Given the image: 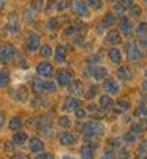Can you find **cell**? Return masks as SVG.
I'll list each match as a JSON object with an SVG mask.
<instances>
[{"mask_svg": "<svg viewBox=\"0 0 147 159\" xmlns=\"http://www.w3.org/2000/svg\"><path fill=\"white\" fill-rule=\"evenodd\" d=\"M127 57L130 62H139L142 61L144 54H142V51L139 49V45L135 43V42H128L127 43Z\"/></svg>", "mask_w": 147, "mask_h": 159, "instance_id": "obj_1", "label": "cell"}, {"mask_svg": "<svg viewBox=\"0 0 147 159\" xmlns=\"http://www.w3.org/2000/svg\"><path fill=\"white\" fill-rule=\"evenodd\" d=\"M82 134L87 137L100 135V134H103V126L98 121H86L82 124Z\"/></svg>", "mask_w": 147, "mask_h": 159, "instance_id": "obj_2", "label": "cell"}, {"mask_svg": "<svg viewBox=\"0 0 147 159\" xmlns=\"http://www.w3.org/2000/svg\"><path fill=\"white\" fill-rule=\"evenodd\" d=\"M40 35L35 34V32H30L27 34V37H25V48H27V51L30 52H35L40 49Z\"/></svg>", "mask_w": 147, "mask_h": 159, "instance_id": "obj_3", "label": "cell"}, {"mask_svg": "<svg viewBox=\"0 0 147 159\" xmlns=\"http://www.w3.org/2000/svg\"><path fill=\"white\" fill-rule=\"evenodd\" d=\"M16 56V48L13 45H3L0 48V61L2 62H10Z\"/></svg>", "mask_w": 147, "mask_h": 159, "instance_id": "obj_4", "label": "cell"}, {"mask_svg": "<svg viewBox=\"0 0 147 159\" xmlns=\"http://www.w3.org/2000/svg\"><path fill=\"white\" fill-rule=\"evenodd\" d=\"M86 72H87L92 78H95L97 81H100V80H104L106 75H108V69H104V67H87Z\"/></svg>", "mask_w": 147, "mask_h": 159, "instance_id": "obj_5", "label": "cell"}, {"mask_svg": "<svg viewBox=\"0 0 147 159\" xmlns=\"http://www.w3.org/2000/svg\"><path fill=\"white\" fill-rule=\"evenodd\" d=\"M52 72H54V67H52L51 62H40L36 67V73L43 78H49L52 75Z\"/></svg>", "mask_w": 147, "mask_h": 159, "instance_id": "obj_6", "label": "cell"}, {"mask_svg": "<svg viewBox=\"0 0 147 159\" xmlns=\"http://www.w3.org/2000/svg\"><path fill=\"white\" fill-rule=\"evenodd\" d=\"M103 89L106 91V94H108V96H114V94H117V92H119V84H117L116 80L108 78V80H104Z\"/></svg>", "mask_w": 147, "mask_h": 159, "instance_id": "obj_7", "label": "cell"}, {"mask_svg": "<svg viewBox=\"0 0 147 159\" xmlns=\"http://www.w3.org/2000/svg\"><path fill=\"white\" fill-rule=\"evenodd\" d=\"M6 29H8V32L11 35H16L19 32V24H18V15H16V13H11V15H10Z\"/></svg>", "mask_w": 147, "mask_h": 159, "instance_id": "obj_8", "label": "cell"}, {"mask_svg": "<svg viewBox=\"0 0 147 159\" xmlns=\"http://www.w3.org/2000/svg\"><path fill=\"white\" fill-rule=\"evenodd\" d=\"M73 11L76 13L78 16H81V18H89V8L84 2H74L73 3Z\"/></svg>", "mask_w": 147, "mask_h": 159, "instance_id": "obj_9", "label": "cell"}, {"mask_svg": "<svg viewBox=\"0 0 147 159\" xmlns=\"http://www.w3.org/2000/svg\"><path fill=\"white\" fill-rule=\"evenodd\" d=\"M56 78H57V84H60V86H68L70 81H71V75H70V72H66V70L57 72Z\"/></svg>", "mask_w": 147, "mask_h": 159, "instance_id": "obj_10", "label": "cell"}, {"mask_svg": "<svg viewBox=\"0 0 147 159\" xmlns=\"http://www.w3.org/2000/svg\"><path fill=\"white\" fill-rule=\"evenodd\" d=\"M119 32H122L124 35H130L131 34V22L128 18L122 16L119 19Z\"/></svg>", "mask_w": 147, "mask_h": 159, "instance_id": "obj_11", "label": "cell"}, {"mask_svg": "<svg viewBox=\"0 0 147 159\" xmlns=\"http://www.w3.org/2000/svg\"><path fill=\"white\" fill-rule=\"evenodd\" d=\"M74 134H71V132H68V130H65V132H60L59 134V142L62 143V145H73L74 143Z\"/></svg>", "mask_w": 147, "mask_h": 159, "instance_id": "obj_12", "label": "cell"}, {"mask_svg": "<svg viewBox=\"0 0 147 159\" xmlns=\"http://www.w3.org/2000/svg\"><path fill=\"white\" fill-rule=\"evenodd\" d=\"M106 42L111 43V45H119L122 42V37H120V32L119 30H109L106 34Z\"/></svg>", "mask_w": 147, "mask_h": 159, "instance_id": "obj_13", "label": "cell"}, {"mask_svg": "<svg viewBox=\"0 0 147 159\" xmlns=\"http://www.w3.org/2000/svg\"><path fill=\"white\" fill-rule=\"evenodd\" d=\"M70 88V92H71V94L73 96H81L82 94V92H84V88H82V83L81 81H79V80H74V81H71L70 84H68Z\"/></svg>", "mask_w": 147, "mask_h": 159, "instance_id": "obj_14", "label": "cell"}, {"mask_svg": "<svg viewBox=\"0 0 147 159\" xmlns=\"http://www.w3.org/2000/svg\"><path fill=\"white\" fill-rule=\"evenodd\" d=\"M29 147H30V151H33V153H41L44 150V143L40 139H30Z\"/></svg>", "mask_w": 147, "mask_h": 159, "instance_id": "obj_15", "label": "cell"}, {"mask_svg": "<svg viewBox=\"0 0 147 159\" xmlns=\"http://www.w3.org/2000/svg\"><path fill=\"white\" fill-rule=\"evenodd\" d=\"M79 154H81L82 159H93V156H95V150H93L90 145H82L81 150H79Z\"/></svg>", "mask_w": 147, "mask_h": 159, "instance_id": "obj_16", "label": "cell"}, {"mask_svg": "<svg viewBox=\"0 0 147 159\" xmlns=\"http://www.w3.org/2000/svg\"><path fill=\"white\" fill-rule=\"evenodd\" d=\"M130 5H131V0H120V2H116L114 11L119 13V15H124V13L130 8Z\"/></svg>", "mask_w": 147, "mask_h": 159, "instance_id": "obj_17", "label": "cell"}, {"mask_svg": "<svg viewBox=\"0 0 147 159\" xmlns=\"http://www.w3.org/2000/svg\"><path fill=\"white\" fill-rule=\"evenodd\" d=\"M79 108V99L76 97H68L63 103V111H68V110H76Z\"/></svg>", "mask_w": 147, "mask_h": 159, "instance_id": "obj_18", "label": "cell"}, {"mask_svg": "<svg viewBox=\"0 0 147 159\" xmlns=\"http://www.w3.org/2000/svg\"><path fill=\"white\" fill-rule=\"evenodd\" d=\"M117 76L122 80V81H130L131 72H130V69L127 67V65H122V67H119V70H117Z\"/></svg>", "mask_w": 147, "mask_h": 159, "instance_id": "obj_19", "label": "cell"}, {"mask_svg": "<svg viewBox=\"0 0 147 159\" xmlns=\"http://www.w3.org/2000/svg\"><path fill=\"white\" fill-rule=\"evenodd\" d=\"M100 107L101 108H112L114 107V100H112V97L111 96H108V94H104V96H101L100 97Z\"/></svg>", "mask_w": 147, "mask_h": 159, "instance_id": "obj_20", "label": "cell"}, {"mask_svg": "<svg viewBox=\"0 0 147 159\" xmlns=\"http://www.w3.org/2000/svg\"><path fill=\"white\" fill-rule=\"evenodd\" d=\"M109 59L114 62V64H120L122 62V51L120 49H117V48H112V49H109Z\"/></svg>", "mask_w": 147, "mask_h": 159, "instance_id": "obj_21", "label": "cell"}, {"mask_svg": "<svg viewBox=\"0 0 147 159\" xmlns=\"http://www.w3.org/2000/svg\"><path fill=\"white\" fill-rule=\"evenodd\" d=\"M54 57L59 64H63L65 59H66V52H65V48L63 46H57L56 48V52H54Z\"/></svg>", "mask_w": 147, "mask_h": 159, "instance_id": "obj_22", "label": "cell"}, {"mask_svg": "<svg viewBox=\"0 0 147 159\" xmlns=\"http://www.w3.org/2000/svg\"><path fill=\"white\" fill-rule=\"evenodd\" d=\"M15 97H16V100H19V102H24L25 99H27V89H25L24 86H19V88H16V91H15Z\"/></svg>", "mask_w": 147, "mask_h": 159, "instance_id": "obj_23", "label": "cell"}, {"mask_svg": "<svg viewBox=\"0 0 147 159\" xmlns=\"http://www.w3.org/2000/svg\"><path fill=\"white\" fill-rule=\"evenodd\" d=\"M25 140H27V134L25 132H16L15 135H13V143L15 145H22V143H25Z\"/></svg>", "mask_w": 147, "mask_h": 159, "instance_id": "obj_24", "label": "cell"}, {"mask_svg": "<svg viewBox=\"0 0 147 159\" xmlns=\"http://www.w3.org/2000/svg\"><path fill=\"white\" fill-rule=\"evenodd\" d=\"M128 11V15L131 16V18H139L141 16V13H142V10H141V7L139 5H130V8L127 10Z\"/></svg>", "mask_w": 147, "mask_h": 159, "instance_id": "obj_25", "label": "cell"}, {"mask_svg": "<svg viewBox=\"0 0 147 159\" xmlns=\"http://www.w3.org/2000/svg\"><path fill=\"white\" fill-rule=\"evenodd\" d=\"M8 83H10V72L0 70V88H5Z\"/></svg>", "mask_w": 147, "mask_h": 159, "instance_id": "obj_26", "label": "cell"}, {"mask_svg": "<svg viewBox=\"0 0 147 159\" xmlns=\"http://www.w3.org/2000/svg\"><path fill=\"white\" fill-rule=\"evenodd\" d=\"M116 24V16L112 13H106L103 16V25H114Z\"/></svg>", "mask_w": 147, "mask_h": 159, "instance_id": "obj_27", "label": "cell"}, {"mask_svg": "<svg viewBox=\"0 0 147 159\" xmlns=\"http://www.w3.org/2000/svg\"><path fill=\"white\" fill-rule=\"evenodd\" d=\"M136 35L138 37H145L147 35V22H139L138 27H136Z\"/></svg>", "mask_w": 147, "mask_h": 159, "instance_id": "obj_28", "label": "cell"}, {"mask_svg": "<svg viewBox=\"0 0 147 159\" xmlns=\"http://www.w3.org/2000/svg\"><path fill=\"white\" fill-rule=\"evenodd\" d=\"M22 126V119L21 118H11V121H10V129L11 130H19Z\"/></svg>", "mask_w": 147, "mask_h": 159, "instance_id": "obj_29", "label": "cell"}, {"mask_svg": "<svg viewBox=\"0 0 147 159\" xmlns=\"http://www.w3.org/2000/svg\"><path fill=\"white\" fill-rule=\"evenodd\" d=\"M43 91L48 92V94H52V92H56V83L52 81H43Z\"/></svg>", "mask_w": 147, "mask_h": 159, "instance_id": "obj_30", "label": "cell"}, {"mask_svg": "<svg viewBox=\"0 0 147 159\" xmlns=\"http://www.w3.org/2000/svg\"><path fill=\"white\" fill-rule=\"evenodd\" d=\"M86 5H89L93 10H101L103 8V2H101V0H87Z\"/></svg>", "mask_w": 147, "mask_h": 159, "instance_id": "obj_31", "label": "cell"}, {"mask_svg": "<svg viewBox=\"0 0 147 159\" xmlns=\"http://www.w3.org/2000/svg\"><path fill=\"white\" fill-rule=\"evenodd\" d=\"M35 15H36V11L32 8V7H29L27 10H25V15H24V19L27 21V22H30L33 18H35Z\"/></svg>", "mask_w": 147, "mask_h": 159, "instance_id": "obj_32", "label": "cell"}, {"mask_svg": "<svg viewBox=\"0 0 147 159\" xmlns=\"http://www.w3.org/2000/svg\"><path fill=\"white\" fill-rule=\"evenodd\" d=\"M117 108H119V110H122V111H127V110H130V102H128L127 99L119 100V103H117Z\"/></svg>", "mask_w": 147, "mask_h": 159, "instance_id": "obj_33", "label": "cell"}, {"mask_svg": "<svg viewBox=\"0 0 147 159\" xmlns=\"http://www.w3.org/2000/svg\"><path fill=\"white\" fill-rule=\"evenodd\" d=\"M40 52H41L43 57H49V56L52 54V48H51L49 45H43L41 49H40Z\"/></svg>", "mask_w": 147, "mask_h": 159, "instance_id": "obj_34", "label": "cell"}, {"mask_svg": "<svg viewBox=\"0 0 147 159\" xmlns=\"http://www.w3.org/2000/svg\"><path fill=\"white\" fill-rule=\"evenodd\" d=\"M136 140V134H135V132H127V134L124 135V142L125 143H133V142H135Z\"/></svg>", "mask_w": 147, "mask_h": 159, "instance_id": "obj_35", "label": "cell"}, {"mask_svg": "<svg viewBox=\"0 0 147 159\" xmlns=\"http://www.w3.org/2000/svg\"><path fill=\"white\" fill-rule=\"evenodd\" d=\"M59 124H60L62 127H70V126H71V119H70L68 116H60V118H59Z\"/></svg>", "mask_w": 147, "mask_h": 159, "instance_id": "obj_36", "label": "cell"}, {"mask_svg": "<svg viewBox=\"0 0 147 159\" xmlns=\"http://www.w3.org/2000/svg\"><path fill=\"white\" fill-rule=\"evenodd\" d=\"M43 81H40V80H33V81H32V88H33V91L35 92H41L43 91Z\"/></svg>", "mask_w": 147, "mask_h": 159, "instance_id": "obj_37", "label": "cell"}, {"mask_svg": "<svg viewBox=\"0 0 147 159\" xmlns=\"http://www.w3.org/2000/svg\"><path fill=\"white\" fill-rule=\"evenodd\" d=\"M144 130H145V126L141 124V123L133 124V127H131V132H135V134H141V132H144Z\"/></svg>", "mask_w": 147, "mask_h": 159, "instance_id": "obj_38", "label": "cell"}, {"mask_svg": "<svg viewBox=\"0 0 147 159\" xmlns=\"http://www.w3.org/2000/svg\"><path fill=\"white\" fill-rule=\"evenodd\" d=\"M95 94H97V88H95V86H90L89 91L86 92V97H87L89 100H92L93 97H95Z\"/></svg>", "mask_w": 147, "mask_h": 159, "instance_id": "obj_39", "label": "cell"}, {"mask_svg": "<svg viewBox=\"0 0 147 159\" xmlns=\"http://www.w3.org/2000/svg\"><path fill=\"white\" fill-rule=\"evenodd\" d=\"M36 13L38 11H41V7H43V0H33V2H32V5H30Z\"/></svg>", "mask_w": 147, "mask_h": 159, "instance_id": "obj_40", "label": "cell"}, {"mask_svg": "<svg viewBox=\"0 0 147 159\" xmlns=\"http://www.w3.org/2000/svg\"><path fill=\"white\" fill-rule=\"evenodd\" d=\"M74 115H76L78 119H82V118H86L87 110H86V108H76V110H74Z\"/></svg>", "mask_w": 147, "mask_h": 159, "instance_id": "obj_41", "label": "cell"}, {"mask_svg": "<svg viewBox=\"0 0 147 159\" xmlns=\"http://www.w3.org/2000/svg\"><path fill=\"white\" fill-rule=\"evenodd\" d=\"M48 27H49L51 30L57 29V27H59V19H57V18H52V19H49V24H48Z\"/></svg>", "mask_w": 147, "mask_h": 159, "instance_id": "obj_42", "label": "cell"}, {"mask_svg": "<svg viewBox=\"0 0 147 159\" xmlns=\"http://www.w3.org/2000/svg\"><path fill=\"white\" fill-rule=\"evenodd\" d=\"M103 159H116V154H114V151L111 150V148H108L104 151V154H103Z\"/></svg>", "mask_w": 147, "mask_h": 159, "instance_id": "obj_43", "label": "cell"}, {"mask_svg": "<svg viewBox=\"0 0 147 159\" xmlns=\"http://www.w3.org/2000/svg\"><path fill=\"white\" fill-rule=\"evenodd\" d=\"M138 151H139V154H147V140H144V142L139 145Z\"/></svg>", "mask_w": 147, "mask_h": 159, "instance_id": "obj_44", "label": "cell"}, {"mask_svg": "<svg viewBox=\"0 0 147 159\" xmlns=\"http://www.w3.org/2000/svg\"><path fill=\"white\" fill-rule=\"evenodd\" d=\"M119 159H130V153H128V150H120V153H119Z\"/></svg>", "mask_w": 147, "mask_h": 159, "instance_id": "obj_45", "label": "cell"}, {"mask_svg": "<svg viewBox=\"0 0 147 159\" xmlns=\"http://www.w3.org/2000/svg\"><path fill=\"white\" fill-rule=\"evenodd\" d=\"M70 5H71L70 2H60V3H57V10L62 11V10H65V8H68Z\"/></svg>", "mask_w": 147, "mask_h": 159, "instance_id": "obj_46", "label": "cell"}, {"mask_svg": "<svg viewBox=\"0 0 147 159\" xmlns=\"http://www.w3.org/2000/svg\"><path fill=\"white\" fill-rule=\"evenodd\" d=\"M76 34V27H68L65 30V35H74Z\"/></svg>", "mask_w": 147, "mask_h": 159, "instance_id": "obj_47", "label": "cell"}, {"mask_svg": "<svg viewBox=\"0 0 147 159\" xmlns=\"http://www.w3.org/2000/svg\"><path fill=\"white\" fill-rule=\"evenodd\" d=\"M38 159H54V157H52V154H49V153H41V156H40Z\"/></svg>", "mask_w": 147, "mask_h": 159, "instance_id": "obj_48", "label": "cell"}, {"mask_svg": "<svg viewBox=\"0 0 147 159\" xmlns=\"http://www.w3.org/2000/svg\"><path fill=\"white\" fill-rule=\"evenodd\" d=\"M13 159H29L25 154H22V153H18V154H15L13 156Z\"/></svg>", "mask_w": 147, "mask_h": 159, "instance_id": "obj_49", "label": "cell"}, {"mask_svg": "<svg viewBox=\"0 0 147 159\" xmlns=\"http://www.w3.org/2000/svg\"><path fill=\"white\" fill-rule=\"evenodd\" d=\"M141 46H142L144 49H147V35L141 38Z\"/></svg>", "mask_w": 147, "mask_h": 159, "instance_id": "obj_50", "label": "cell"}, {"mask_svg": "<svg viewBox=\"0 0 147 159\" xmlns=\"http://www.w3.org/2000/svg\"><path fill=\"white\" fill-rule=\"evenodd\" d=\"M3 123H5V115H3V113H0V130H2Z\"/></svg>", "mask_w": 147, "mask_h": 159, "instance_id": "obj_51", "label": "cell"}, {"mask_svg": "<svg viewBox=\"0 0 147 159\" xmlns=\"http://www.w3.org/2000/svg\"><path fill=\"white\" fill-rule=\"evenodd\" d=\"M142 91H144V92H147V81H144V83H142Z\"/></svg>", "mask_w": 147, "mask_h": 159, "instance_id": "obj_52", "label": "cell"}, {"mask_svg": "<svg viewBox=\"0 0 147 159\" xmlns=\"http://www.w3.org/2000/svg\"><path fill=\"white\" fill-rule=\"evenodd\" d=\"M138 159H147V154H139Z\"/></svg>", "mask_w": 147, "mask_h": 159, "instance_id": "obj_53", "label": "cell"}, {"mask_svg": "<svg viewBox=\"0 0 147 159\" xmlns=\"http://www.w3.org/2000/svg\"><path fill=\"white\" fill-rule=\"evenodd\" d=\"M3 5H5V0H0V8H3Z\"/></svg>", "mask_w": 147, "mask_h": 159, "instance_id": "obj_54", "label": "cell"}, {"mask_svg": "<svg viewBox=\"0 0 147 159\" xmlns=\"http://www.w3.org/2000/svg\"><path fill=\"white\" fill-rule=\"evenodd\" d=\"M63 159H73V157H70V156H65Z\"/></svg>", "mask_w": 147, "mask_h": 159, "instance_id": "obj_55", "label": "cell"}, {"mask_svg": "<svg viewBox=\"0 0 147 159\" xmlns=\"http://www.w3.org/2000/svg\"><path fill=\"white\" fill-rule=\"evenodd\" d=\"M106 2H117V0H106Z\"/></svg>", "mask_w": 147, "mask_h": 159, "instance_id": "obj_56", "label": "cell"}, {"mask_svg": "<svg viewBox=\"0 0 147 159\" xmlns=\"http://www.w3.org/2000/svg\"><path fill=\"white\" fill-rule=\"evenodd\" d=\"M144 3H145V5H147V0H144Z\"/></svg>", "mask_w": 147, "mask_h": 159, "instance_id": "obj_57", "label": "cell"}, {"mask_svg": "<svg viewBox=\"0 0 147 159\" xmlns=\"http://www.w3.org/2000/svg\"><path fill=\"white\" fill-rule=\"evenodd\" d=\"M145 76H147V70H145Z\"/></svg>", "mask_w": 147, "mask_h": 159, "instance_id": "obj_58", "label": "cell"}, {"mask_svg": "<svg viewBox=\"0 0 147 159\" xmlns=\"http://www.w3.org/2000/svg\"><path fill=\"white\" fill-rule=\"evenodd\" d=\"M0 48H2V46H0Z\"/></svg>", "mask_w": 147, "mask_h": 159, "instance_id": "obj_59", "label": "cell"}]
</instances>
